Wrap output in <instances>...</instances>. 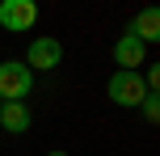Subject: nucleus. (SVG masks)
I'll return each mask as SVG.
<instances>
[{
	"mask_svg": "<svg viewBox=\"0 0 160 156\" xmlns=\"http://www.w3.org/2000/svg\"><path fill=\"white\" fill-rule=\"evenodd\" d=\"M105 93H110V101L114 106H122V110H139V101L148 97V84H143V76L139 72H114L110 76V84H105Z\"/></svg>",
	"mask_w": 160,
	"mask_h": 156,
	"instance_id": "f257e3e1",
	"label": "nucleus"
},
{
	"mask_svg": "<svg viewBox=\"0 0 160 156\" xmlns=\"http://www.w3.org/2000/svg\"><path fill=\"white\" fill-rule=\"evenodd\" d=\"M34 89V72L21 59H4L0 63V101H25Z\"/></svg>",
	"mask_w": 160,
	"mask_h": 156,
	"instance_id": "f03ea898",
	"label": "nucleus"
},
{
	"mask_svg": "<svg viewBox=\"0 0 160 156\" xmlns=\"http://www.w3.org/2000/svg\"><path fill=\"white\" fill-rule=\"evenodd\" d=\"M30 72H55L59 63H63V42L51 38V34H42V38H34L30 47H25V59H21Z\"/></svg>",
	"mask_w": 160,
	"mask_h": 156,
	"instance_id": "7ed1b4c3",
	"label": "nucleus"
},
{
	"mask_svg": "<svg viewBox=\"0 0 160 156\" xmlns=\"http://www.w3.org/2000/svg\"><path fill=\"white\" fill-rule=\"evenodd\" d=\"M38 21V0H0V30L25 34Z\"/></svg>",
	"mask_w": 160,
	"mask_h": 156,
	"instance_id": "20e7f679",
	"label": "nucleus"
},
{
	"mask_svg": "<svg viewBox=\"0 0 160 156\" xmlns=\"http://www.w3.org/2000/svg\"><path fill=\"white\" fill-rule=\"evenodd\" d=\"M127 34H131V38H139L143 47H152V42L160 38V8H156V4L139 8V13L127 21Z\"/></svg>",
	"mask_w": 160,
	"mask_h": 156,
	"instance_id": "39448f33",
	"label": "nucleus"
},
{
	"mask_svg": "<svg viewBox=\"0 0 160 156\" xmlns=\"http://www.w3.org/2000/svg\"><path fill=\"white\" fill-rule=\"evenodd\" d=\"M148 51H152V47H143V42L131 38V34H122V38L114 42V59H118L122 72H139V68L148 63Z\"/></svg>",
	"mask_w": 160,
	"mask_h": 156,
	"instance_id": "423d86ee",
	"label": "nucleus"
},
{
	"mask_svg": "<svg viewBox=\"0 0 160 156\" xmlns=\"http://www.w3.org/2000/svg\"><path fill=\"white\" fill-rule=\"evenodd\" d=\"M0 127L8 135H25L34 127V114L25 110V101H0Z\"/></svg>",
	"mask_w": 160,
	"mask_h": 156,
	"instance_id": "0eeeda50",
	"label": "nucleus"
},
{
	"mask_svg": "<svg viewBox=\"0 0 160 156\" xmlns=\"http://www.w3.org/2000/svg\"><path fill=\"white\" fill-rule=\"evenodd\" d=\"M139 110H143L148 123H156V118H160V97H156V93H148V97L139 101Z\"/></svg>",
	"mask_w": 160,
	"mask_h": 156,
	"instance_id": "6e6552de",
	"label": "nucleus"
},
{
	"mask_svg": "<svg viewBox=\"0 0 160 156\" xmlns=\"http://www.w3.org/2000/svg\"><path fill=\"white\" fill-rule=\"evenodd\" d=\"M47 156H68V152H47Z\"/></svg>",
	"mask_w": 160,
	"mask_h": 156,
	"instance_id": "1a4fd4ad",
	"label": "nucleus"
}]
</instances>
